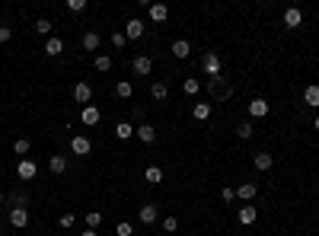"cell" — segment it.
<instances>
[{
    "mask_svg": "<svg viewBox=\"0 0 319 236\" xmlns=\"http://www.w3.org/2000/svg\"><path fill=\"white\" fill-rule=\"evenodd\" d=\"M208 93H211V102H227L230 99V83L223 80V77H211L208 80Z\"/></svg>",
    "mask_w": 319,
    "mask_h": 236,
    "instance_id": "cell-1",
    "label": "cell"
},
{
    "mask_svg": "<svg viewBox=\"0 0 319 236\" xmlns=\"http://www.w3.org/2000/svg\"><path fill=\"white\" fill-rule=\"evenodd\" d=\"M16 176H20L23 182H32L39 176V166H36V160H29V156H26V160H20L16 163Z\"/></svg>",
    "mask_w": 319,
    "mask_h": 236,
    "instance_id": "cell-2",
    "label": "cell"
},
{
    "mask_svg": "<svg viewBox=\"0 0 319 236\" xmlns=\"http://www.w3.org/2000/svg\"><path fill=\"white\" fill-rule=\"evenodd\" d=\"M150 71H153V58H150V55H137V58L131 61V74L150 77Z\"/></svg>",
    "mask_w": 319,
    "mask_h": 236,
    "instance_id": "cell-3",
    "label": "cell"
},
{
    "mask_svg": "<svg viewBox=\"0 0 319 236\" xmlns=\"http://www.w3.org/2000/svg\"><path fill=\"white\" fill-rule=\"evenodd\" d=\"M201 67H204L208 77H220V55L217 51H208V55L201 58Z\"/></svg>",
    "mask_w": 319,
    "mask_h": 236,
    "instance_id": "cell-4",
    "label": "cell"
},
{
    "mask_svg": "<svg viewBox=\"0 0 319 236\" xmlns=\"http://www.w3.org/2000/svg\"><path fill=\"white\" fill-rule=\"evenodd\" d=\"M134 134H137V141H141V144H153V141H157V128L147 125V121H144V125H137Z\"/></svg>",
    "mask_w": 319,
    "mask_h": 236,
    "instance_id": "cell-5",
    "label": "cell"
},
{
    "mask_svg": "<svg viewBox=\"0 0 319 236\" xmlns=\"http://www.w3.org/2000/svg\"><path fill=\"white\" fill-rule=\"evenodd\" d=\"M74 99H77V102H80V106H90V99H93V86H90V83H83V80H80V83H77V86H74Z\"/></svg>",
    "mask_w": 319,
    "mask_h": 236,
    "instance_id": "cell-6",
    "label": "cell"
},
{
    "mask_svg": "<svg viewBox=\"0 0 319 236\" xmlns=\"http://www.w3.org/2000/svg\"><path fill=\"white\" fill-rule=\"evenodd\" d=\"M147 13L153 23H166L169 20V7L166 4H147Z\"/></svg>",
    "mask_w": 319,
    "mask_h": 236,
    "instance_id": "cell-7",
    "label": "cell"
},
{
    "mask_svg": "<svg viewBox=\"0 0 319 236\" xmlns=\"http://www.w3.org/2000/svg\"><path fill=\"white\" fill-rule=\"evenodd\" d=\"M71 150L77 153V156H86L93 150V144H90V137H83V134H77V137H71Z\"/></svg>",
    "mask_w": 319,
    "mask_h": 236,
    "instance_id": "cell-8",
    "label": "cell"
},
{
    "mask_svg": "<svg viewBox=\"0 0 319 236\" xmlns=\"http://www.w3.org/2000/svg\"><path fill=\"white\" fill-rule=\"evenodd\" d=\"M252 166H255L258 172H268L271 166H274V156H271V153H265V150H258V153L252 156Z\"/></svg>",
    "mask_w": 319,
    "mask_h": 236,
    "instance_id": "cell-9",
    "label": "cell"
},
{
    "mask_svg": "<svg viewBox=\"0 0 319 236\" xmlns=\"http://www.w3.org/2000/svg\"><path fill=\"white\" fill-rule=\"evenodd\" d=\"M10 226H16V230L29 226V211H26V207H13L10 211Z\"/></svg>",
    "mask_w": 319,
    "mask_h": 236,
    "instance_id": "cell-10",
    "label": "cell"
},
{
    "mask_svg": "<svg viewBox=\"0 0 319 236\" xmlns=\"http://www.w3.org/2000/svg\"><path fill=\"white\" fill-rule=\"evenodd\" d=\"M268 112H271L268 99H252V102H249V115H252V118H265Z\"/></svg>",
    "mask_w": 319,
    "mask_h": 236,
    "instance_id": "cell-11",
    "label": "cell"
},
{
    "mask_svg": "<svg viewBox=\"0 0 319 236\" xmlns=\"http://www.w3.org/2000/svg\"><path fill=\"white\" fill-rule=\"evenodd\" d=\"M144 36V23L137 20V16H131V20L125 23V39H141Z\"/></svg>",
    "mask_w": 319,
    "mask_h": 236,
    "instance_id": "cell-12",
    "label": "cell"
},
{
    "mask_svg": "<svg viewBox=\"0 0 319 236\" xmlns=\"http://www.w3.org/2000/svg\"><path fill=\"white\" fill-rule=\"evenodd\" d=\"M255 217H258L255 204H243V207H239V214H236V220L243 223V226H249V223H255Z\"/></svg>",
    "mask_w": 319,
    "mask_h": 236,
    "instance_id": "cell-13",
    "label": "cell"
},
{
    "mask_svg": "<svg viewBox=\"0 0 319 236\" xmlns=\"http://www.w3.org/2000/svg\"><path fill=\"white\" fill-rule=\"evenodd\" d=\"M300 23H303V13H300L297 7H287V10H284V26H287V29H297Z\"/></svg>",
    "mask_w": 319,
    "mask_h": 236,
    "instance_id": "cell-14",
    "label": "cell"
},
{
    "mask_svg": "<svg viewBox=\"0 0 319 236\" xmlns=\"http://www.w3.org/2000/svg\"><path fill=\"white\" fill-rule=\"evenodd\" d=\"M303 102H306L309 109H319V86L316 83H309L306 90H303Z\"/></svg>",
    "mask_w": 319,
    "mask_h": 236,
    "instance_id": "cell-15",
    "label": "cell"
},
{
    "mask_svg": "<svg viewBox=\"0 0 319 236\" xmlns=\"http://www.w3.org/2000/svg\"><path fill=\"white\" fill-rule=\"evenodd\" d=\"M80 118H83V125H99V109L96 106H83V112H80Z\"/></svg>",
    "mask_w": 319,
    "mask_h": 236,
    "instance_id": "cell-16",
    "label": "cell"
},
{
    "mask_svg": "<svg viewBox=\"0 0 319 236\" xmlns=\"http://www.w3.org/2000/svg\"><path fill=\"white\" fill-rule=\"evenodd\" d=\"M157 217H160V207L157 204H144L141 207V223H157Z\"/></svg>",
    "mask_w": 319,
    "mask_h": 236,
    "instance_id": "cell-17",
    "label": "cell"
},
{
    "mask_svg": "<svg viewBox=\"0 0 319 236\" xmlns=\"http://www.w3.org/2000/svg\"><path fill=\"white\" fill-rule=\"evenodd\" d=\"M255 191H258V185H255V182H243V185L236 188V198H243V201H252V198H255Z\"/></svg>",
    "mask_w": 319,
    "mask_h": 236,
    "instance_id": "cell-18",
    "label": "cell"
},
{
    "mask_svg": "<svg viewBox=\"0 0 319 236\" xmlns=\"http://www.w3.org/2000/svg\"><path fill=\"white\" fill-rule=\"evenodd\" d=\"M192 55V45H188L185 39H176L172 42V58H188Z\"/></svg>",
    "mask_w": 319,
    "mask_h": 236,
    "instance_id": "cell-19",
    "label": "cell"
},
{
    "mask_svg": "<svg viewBox=\"0 0 319 236\" xmlns=\"http://www.w3.org/2000/svg\"><path fill=\"white\" fill-rule=\"evenodd\" d=\"M48 169L55 172V176H61V172L67 169V160H64L61 153H51V160H48Z\"/></svg>",
    "mask_w": 319,
    "mask_h": 236,
    "instance_id": "cell-20",
    "label": "cell"
},
{
    "mask_svg": "<svg viewBox=\"0 0 319 236\" xmlns=\"http://www.w3.org/2000/svg\"><path fill=\"white\" fill-rule=\"evenodd\" d=\"M150 96H153V99H157V102H163V99H166V96H169V86L163 83V80L150 83Z\"/></svg>",
    "mask_w": 319,
    "mask_h": 236,
    "instance_id": "cell-21",
    "label": "cell"
},
{
    "mask_svg": "<svg viewBox=\"0 0 319 236\" xmlns=\"http://www.w3.org/2000/svg\"><path fill=\"white\" fill-rule=\"evenodd\" d=\"M192 115H195L198 121H208V118H211V102H195Z\"/></svg>",
    "mask_w": 319,
    "mask_h": 236,
    "instance_id": "cell-22",
    "label": "cell"
},
{
    "mask_svg": "<svg viewBox=\"0 0 319 236\" xmlns=\"http://www.w3.org/2000/svg\"><path fill=\"white\" fill-rule=\"evenodd\" d=\"M115 134L122 137V141H128V137H134V121H118V125H115Z\"/></svg>",
    "mask_w": 319,
    "mask_h": 236,
    "instance_id": "cell-23",
    "label": "cell"
},
{
    "mask_svg": "<svg viewBox=\"0 0 319 236\" xmlns=\"http://www.w3.org/2000/svg\"><path fill=\"white\" fill-rule=\"evenodd\" d=\"M61 51H64V42H61V39H48V42H45V55H48V58H58Z\"/></svg>",
    "mask_w": 319,
    "mask_h": 236,
    "instance_id": "cell-24",
    "label": "cell"
},
{
    "mask_svg": "<svg viewBox=\"0 0 319 236\" xmlns=\"http://www.w3.org/2000/svg\"><path fill=\"white\" fill-rule=\"evenodd\" d=\"M80 45H83L86 51H96V48H99V36H96V32H83Z\"/></svg>",
    "mask_w": 319,
    "mask_h": 236,
    "instance_id": "cell-25",
    "label": "cell"
},
{
    "mask_svg": "<svg viewBox=\"0 0 319 236\" xmlns=\"http://www.w3.org/2000/svg\"><path fill=\"white\" fill-rule=\"evenodd\" d=\"M144 179H147L150 185H160V182H163V169H160V166H147V172H144Z\"/></svg>",
    "mask_w": 319,
    "mask_h": 236,
    "instance_id": "cell-26",
    "label": "cell"
},
{
    "mask_svg": "<svg viewBox=\"0 0 319 236\" xmlns=\"http://www.w3.org/2000/svg\"><path fill=\"white\" fill-rule=\"evenodd\" d=\"M182 90H185V96H198L201 93V83L195 80V77H185V83H182Z\"/></svg>",
    "mask_w": 319,
    "mask_h": 236,
    "instance_id": "cell-27",
    "label": "cell"
},
{
    "mask_svg": "<svg viewBox=\"0 0 319 236\" xmlns=\"http://www.w3.org/2000/svg\"><path fill=\"white\" fill-rule=\"evenodd\" d=\"M115 93H118V96H122V99H131V96H134V86H131V83H128V80H122V83H118V86H115Z\"/></svg>",
    "mask_w": 319,
    "mask_h": 236,
    "instance_id": "cell-28",
    "label": "cell"
},
{
    "mask_svg": "<svg viewBox=\"0 0 319 236\" xmlns=\"http://www.w3.org/2000/svg\"><path fill=\"white\" fill-rule=\"evenodd\" d=\"M29 150H32V144H29V141H26V137H20V141H16V144H13V153H20V156H23V160H26V153H29Z\"/></svg>",
    "mask_w": 319,
    "mask_h": 236,
    "instance_id": "cell-29",
    "label": "cell"
},
{
    "mask_svg": "<svg viewBox=\"0 0 319 236\" xmlns=\"http://www.w3.org/2000/svg\"><path fill=\"white\" fill-rule=\"evenodd\" d=\"M236 134L243 137V141H249V137H252V121H243V125H236Z\"/></svg>",
    "mask_w": 319,
    "mask_h": 236,
    "instance_id": "cell-30",
    "label": "cell"
},
{
    "mask_svg": "<svg viewBox=\"0 0 319 236\" xmlns=\"http://www.w3.org/2000/svg\"><path fill=\"white\" fill-rule=\"evenodd\" d=\"M99 223H102V214H99V211H90V214H86V226H90V230H96Z\"/></svg>",
    "mask_w": 319,
    "mask_h": 236,
    "instance_id": "cell-31",
    "label": "cell"
},
{
    "mask_svg": "<svg viewBox=\"0 0 319 236\" xmlns=\"http://www.w3.org/2000/svg\"><path fill=\"white\" fill-rule=\"evenodd\" d=\"M96 71H102V74L112 71V58H109V55H99V58H96Z\"/></svg>",
    "mask_w": 319,
    "mask_h": 236,
    "instance_id": "cell-32",
    "label": "cell"
},
{
    "mask_svg": "<svg viewBox=\"0 0 319 236\" xmlns=\"http://www.w3.org/2000/svg\"><path fill=\"white\" fill-rule=\"evenodd\" d=\"M36 32H39V36H48V32H51V20H45V16L36 20Z\"/></svg>",
    "mask_w": 319,
    "mask_h": 236,
    "instance_id": "cell-33",
    "label": "cell"
},
{
    "mask_svg": "<svg viewBox=\"0 0 319 236\" xmlns=\"http://www.w3.org/2000/svg\"><path fill=\"white\" fill-rule=\"evenodd\" d=\"M74 223H77V217H74V214H61V220H58V226H61V230H71Z\"/></svg>",
    "mask_w": 319,
    "mask_h": 236,
    "instance_id": "cell-34",
    "label": "cell"
},
{
    "mask_svg": "<svg viewBox=\"0 0 319 236\" xmlns=\"http://www.w3.org/2000/svg\"><path fill=\"white\" fill-rule=\"evenodd\" d=\"M131 233H134V226L128 223V220H122V223L115 226V236H131Z\"/></svg>",
    "mask_w": 319,
    "mask_h": 236,
    "instance_id": "cell-35",
    "label": "cell"
},
{
    "mask_svg": "<svg viewBox=\"0 0 319 236\" xmlns=\"http://www.w3.org/2000/svg\"><path fill=\"white\" fill-rule=\"evenodd\" d=\"M67 10H71V13H83L86 10V0H67Z\"/></svg>",
    "mask_w": 319,
    "mask_h": 236,
    "instance_id": "cell-36",
    "label": "cell"
},
{
    "mask_svg": "<svg viewBox=\"0 0 319 236\" xmlns=\"http://www.w3.org/2000/svg\"><path fill=\"white\" fill-rule=\"evenodd\" d=\"M163 230H166V233H176V230H179V220H176V217H166V220H163Z\"/></svg>",
    "mask_w": 319,
    "mask_h": 236,
    "instance_id": "cell-37",
    "label": "cell"
},
{
    "mask_svg": "<svg viewBox=\"0 0 319 236\" xmlns=\"http://www.w3.org/2000/svg\"><path fill=\"white\" fill-rule=\"evenodd\" d=\"M10 36H13L10 26H0V45H7V42H10Z\"/></svg>",
    "mask_w": 319,
    "mask_h": 236,
    "instance_id": "cell-38",
    "label": "cell"
},
{
    "mask_svg": "<svg viewBox=\"0 0 319 236\" xmlns=\"http://www.w3.org/2000/svg\"><path fill=\"white\" fill-rule=\"evenodd\" d=\"M125 32H115V36H112V45H115V48H125Z\"/></svg>",
    "mask_w": 319,
    "mask_h": 236,
    "instance_id": "cell-39",
    "label": "cell"
},
{
    "mask_svg": "<svg viewBox=\"0 0 319 236\" xmlns=\"http://www.w3.org/2000/svg\"><path fill=\"white\" fill-rule=\"evenodd\" d=\"M220 198H223V201H236V188H223Z\"/></svg>",
    "mask_w": 319,
    "mask_h": 236,
    "instance_id": "cell-40",
    "label": "cell"
},
{
    "mask_svg": "<svg viewBox=\"0 0 319 236\" xmlns=\"http://www.w3.org/2000/svg\"><path fill=\"white\" fill-rule=\"evenodd\" d=\"M10 201H13L16 207H23L26 204V195H23V191H16V195H10Z\"/></svg>",
    "mask_w": 319,
    "mask_h": 236,
    "instance_id": "cell-41",
    "label": "cell"
},
{
    "mask_svg": "<svg viewBox=\"0 0 319 236\" xmlns=\"http://www.w3.org/2000/svg\"><path fill=\"white\" fill-rule=\"evenodd\" d=\"M80 236H99V233H96V230H83Z\"/></svg>",
    "mask_w": 319,
    "mask_h": 236,
    "instance_id": "cell-42",
    "label": "cell"
},
{
    "mask_svg": "<svg viewBox=\"0 0 319 236\" xmlns=\"http://www.w3.org/2000/svg\"><path fill=\"white\" fill-rule=\"evenodd\" d=\"M313 128H316V131H319V115H316V121H313Z\"/></svg>",
    "mask_w": 319,
    "mask_h": 236,
    "instance_id": "cell-43",
    "label": "cell"
},
{
    "mask_svg": "<svg viewBox=\"0 0 319 236\" xmlns=\"http://www.w3.org/2000/svg\"><path fill=\"white\" fill-rule=\"evenodd\" d=\"M0 204H4V191H0Z\"/></svg>",
    "mask_w": 319,
    "mask_h": 236,
    "instance_id": "cell-44",
    "label": "cell"
},
{
    "mask_svg": "<svg viewBox=\"0 0 319 236\" xmlns=\"http://www.w3.org/2000/svg\"><path fill=\"white\" fill-rule=\"evenodd\" d=\"M0 226H4V217H0Z\"/></svg>",
    "mask_w": 319,
    "mask_h": 236,
    "instance_id": "cell-45",
    "label": "cell"
}]
</instances>
